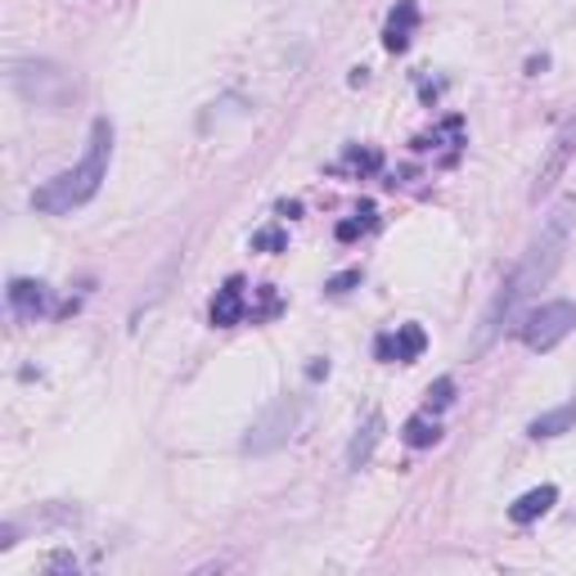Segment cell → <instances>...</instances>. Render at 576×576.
Segmentation results:
<instances>
[{
  "label": "cell",
  "mask_w": 576,
  "mask_h": 576,
  "mask_svg": "<svg viewBox=\"0 0 576 576\" xmlns=\"http://www.w3.org/2000/svg\"><path fill=\"white\" fill-rule=\"evenodd\" d=\"M243 315H249V297H243V280H225V284L216 289V297H212L208 320H212L216 329H234Z\"/></svg>",
  "instance_id": "cell-9"
},
{
  "label": "cell",
  "mask_w": 576,
  "mask_h": 576,
  "mask_svg": "<svg viewBox=\"0 0 576 576\" xmlns=\"http://www.w3.org/2000/svg\"><path fill=\"white\" fill-rule=\"evenodd\" d=\"M10 87L19 91V100H23V104L46 109V113H63V109L77 100V81H72L59 63H46V59L14 63V72H10Z\"/></svg>",
  "instance_id": "cell-3"
},
{
  "label": "cell",
  "mask_w": 576,
  "mask_h": 576,
  "mask_svg": "<svg viewBox=\"0 0 576 576\" xmlns=\"http://www.w3.org/2000/svg\"><path fill=\"white\" fill-rule=\"evenodd\" d=\"M572 158H576V109L563 118V127L554 131L545 158H540V168H536V181H532V203H540L545 194H554V185L563 181V172L572 168Z\"/></svg>",
  "instance_id": "cell-6"
},
{
  "label": "cell",
  "mask_w": 576,
  "mask_h": 576,
  "mask_svg": "<svg viewBox=\"0 0 576 576\" xmlns=\"http://www.w3.org/2000/svg\"><path fill=\"white\" fill-rule=\"evenodd\" d=\"M297 420H302V401L297 396H280L275 405L262 410V420L249 428L243 451H249V455H271V451L289 446V437L297 433Z\"/></svg>",
  "instance_id": "cell-5"
},
{
  "label": "cell",
  "mask_w": 576,
  "mask_h": 576,
  "mask_svg": "<svg viewBox=\"0 0 576 576\" xmlns=\"http://www.w3.org/2000/svg\"><path fill=\"white\" fill-rule=\"evenodd\" d=\"M572 221H576V194H563V199L554 203V212L540 221V230H536V239L527 243V253H523V262L514 266V275L501 284L496 302H491V311H486V320H482V334H477V343H473V356L486 352L491 343L501 338V329H505V320L514 315L518 302H527L536 289H545V284L554 280V271L563 266V253H567Z\"/></svg>",
  "instance_id": "cell-1"
},
{
  "label": "cell",
  "mask_w": 576,
  "mask_h": 576,
  "mask_svg": "<svg viewBox=\"0 0 576 576\" xmlns=\"http://www.w3.org/2000/svg\"><path fill=\"white\" fill-rule=\"evenodd\" d=\"M109 162H113V122L95 118L81 162H77V168H68V172H59V176H50L32 194V208L46 212V216H63V212H72L81 203H91L100 194V185L109 181Z\"/></svg>",
  "instance_id": "cell-2"
},
{
  "label": "cell",
  "mask_w": 576,
  "mask_h": 576,
  "mask_svg": "<svg viewBox=\"0 0 576 576\" xmlns=\"http://www.w3.org/2000/svg\"><path fill=\"white\" fill-rule=\"evenodd\" d=\"M572 329H576V302L554 297V302H540L536 311L523 315L518 338H523L532 352H554V347L572 334Z\"/></svg>",
  "instance_id": "cell-4"
},
{
  "label": "cell",
  "mask_w": 576,
  "mask_h": 576,
  "mask_svg": "<svg viewBox=\"0 0 576 576\" xmlns=\"http://www.w3.org/2000/svg\"><path fill=\"white\" fill-rule=\"evenodd\" d=\"M356 284H361V271H343V275H334V280L324 284V293H329V297H343V293H352Z\"/></svg>",
  "instance_id": "cell-18"
},
{
  "label": "cell",
  "mask_w": 576,
  "mask_h": 576,
  "mask_svg": "<svg viewBox=\"0 0 576 576\" xmlns=\"http://www.w3.org/2000/svg\"><path fill=\"white\" fill-rule=\"evenodd\" d=\"M455 401V378L451 374H442L437 383H428V392H424V410H433V415H442V410Z\"/></svg>",
  "instance_id": "cell-15"
},
{
  "label": "cell",
  "mask_w": 576,
  "mask_h": 576,
  "mask_svg": "<svg viewBox=\"0 0 576 576\" xmlns=\"http://www.w3.org/2000/svg\"><path fill=\"white\" fill-rule=\"evenodd\" d=\"M424 347H428V334H424L420 324H401L396 334H387V338H378V343H374L378 361H401V365L420 361V356H424Z\"/></svg>",
  "instance_id": "cell-7"
},
{
  "label": "cell",
  "mask_w": 576,
  "mask_h": 576,
  "mask_svg": "<svg viewBox=\"0 0 576 576\" xmlns=\"http://www.w3.org/2000/svg\"><path fill=\"white\" fill-rule=\"evenodd\" d=\"M378 442H383V415H378V410H374V415H370V420H365V424L356 428L352 446H347V468H365Z\"/></svg>",
  "instance_id": "cell-12"
},
{
  "label": "cell",
  "mask_w": 576,
  "mask_h": 576,
  "mask_svg": "<svg viewBox=\"0 0 576 576\" xmlns=\"http://www.w3.org/2000/svg\"><path fill=\"white\" fill-rule=\"evenodd\" d=\"M572 428H576V401H567V405H554V410H545V415H536V420L527 424V433H532L536 442L563 437V433H572Z\"/></svg>",
  "instance_id": "cell-11"
},
{
  "label": "cell",
  "mask_w": 576,
  "mask_h": 576,
  "mask_svg": "<svg viewBox=\"0 0 576 576\" xmlns=\"http://www.w3.org/2000/svg\"><path fill=\"white\" fill-rule=\"evenodd\" d=\"M378 149H352L347 153V168H356V172H378Z\"/></svg>",
  "instance_id": "cell-17"
},
{
  "label": "cell",
  "mask_w": 576,
  "mask_h": 576,
  "mask_svg": "<svg viewBox=\"0 0 576 576\" xmlns=\"http://www.w3.org/2000/svg\"><path fill=\"white\" fill-rule=\"evenodd\" d=\"M415 28H420V6L415 0H396V10L383 23V50L401 54L410 46V37H415Z\"/></svg>",
  "instance_id": "cell-8"
},
{
  "label": "cell",
  "mask_w": 576,
  "mask_h": 576,
  "mask_svg": "<svg viewBox=\"0 0 576 576\" xmlns=\"http://www.w3.org/2000/svg\"><path fill=\"white\" fill-rule=\"evenodd\" d=\"M405 446H415V451H424V446H437L442 442V424H437V415H433V410H424V415H415V420H410L405 424Z\"/></svg>",
  "instance_id": "cell-14"
},
{
  "label": "cell",
  "mask_w": 576,
  "mask_h": 576,
  "mask_svg": "<svg viewBox=\"0 0 576 576\" xmlns=\"http://www.w3.org/2000/svg\"><path fill=\"white\" fill-rule=\"evenodd\" d=\"M284 249H289V234L280 225H266L253 234V253H284Z\"/></svg>",
  "instance_id": "cell-16"
},
{
  "label": "cell",
  "mask_w": 576,
  "mask_h": 576,
  "mask_svg": "<svg viewBox=\"0 0 576 576\" xmlns=\"http://www.w3.org/2000/svg\"><path fill=\"white\" fill-rule=\"evenodd\" d=\"M46 302H50L46 284H37V280H14L10 284V306H14L19 320H37L46 311Z\"/></svg>",
  "instance_id": "cell-13"
},
{
  "label": "cell",
  "mask_w": 576,
  "mask_h": 576,
  "mask_svg": "<svg viewBox=\"0 0 576 576\" xmlns=\"http://www.w3.org/2000/svg\"><path fill=\"white\" fill-rule=\"evenodd\" d=\"M554 505H558V486H532V491H523V496L509 505V518H514L518 527H527V523L545 518Z\"/></svg>",
  "instance_id": "cell-10"
}]
</instances>
